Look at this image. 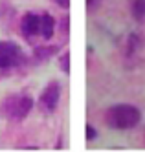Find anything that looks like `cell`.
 <instances>
[{
	"mask_svg": "<svg viewBox=\"0 0 145 152\" xmlns=\"http://www.w3.org/2000/svg\"><path fill=\"white\" fill-rule=\"evenodd\" d=\"M140 121H141V112L136 106L127 103L114 104L105 112V123L114 130H130L138 126Z\"/></svg>",
	"mask_w": 145,
	"mask_h": 152,
	"instance_id": "1",
	"label": "cell"
},
{
	"mask_svg": "<svg viewBox=\"0 0 145 152\" xmlns=\"http://www.w3.org/2000/svg\"><path fill=\"white\" fill-rule=\"evenodd\" d=\"M31 108H33V99L28 94H13L7 95L0 103V114L11 121H20V119L28 117Z\"/></svg>",
	"mask_w": 145,
	"mask_h": 152,
	"instance_id": "2",
	"label": "cell"
},
{
	"mask_svg": "<svg viewBox=\"0 0 145 152\" xmlns=\"http://www.w3.org/2000/svg\"><path fill=\"white\" fill-rule=\"evenodd\" d=\"M26 62V55L18 44L11 40H0V70L18 68Z\"/></svg>",
	"mask_w": 145,
	"mask_h": 152,
	"instance_id": "3",
	"label": "cell"
},
{
	"mask_svg": "<svg viewBox=\"0 0 145 152\" xmlns=\"http://www.w3.org/2000/svg\"><path fill=\"white\" fill-rule=\"evenodd\" d=\"M61 99V84L57 81H52L44 86V90L39 95V108L46 114H52L57 110Z\"/></svg>",
	"mask_w": 145,
	"mask_h": 152,
	"instance_id": "4",
	"label": "cell"
},
{
	"mask_svg": "<svg viewBox=\"0 0 145 152\" xmlns=\"http://www.w3.org/2000/svg\"><path fill=\"white\" fill-rule=\"evenodd\" d=\"M20 31L28 42H35V39L40 37V13H26L20 20Z\"/></svg>",
	"mask_w": 145,
	"mask_h": 152,
	"instance_id": "5",
	"label": "cell"
},
{
	"mask_svg": "<svg viewBox=\"0 0 145 152\" xmlns=\"http://www.w3.org/2000/svg\"><path fill=\"white\" fill-rule=\"evenodd\" d=\"M55 33V18L50 13H40V39L50 40Z\"/></svg>",
	"mask_w": 145,
	"mask_h": 152,
	"instance_id": "6",
	"label": "cell"
},
{
	"mask_svg": "<svg viewBox=\"0 0 145 152\" xmlns=\"http://www.w3.org/2000/svg\"><path fill=\"white\" fill-rule=\"evenodd\" d=\"M59 51L57 46H35V51H33V59L37 62H42V61H48L52 55Z\"/></svg>",
	"mask_w": 145,
	"mask_h": 152,
	"instance_id": "7",
	"label": "cell"
},
{
	"mask_svg": "<svg viewBox=\"0 0 145 152\" xmlns=\"http://www.w3.org/2000/svg\"><path fill=\"white\" fill-rule=\"evenodd\" d=\"M130 11L138 22H143L145 20V0H134L130 4Z\"/></svg>",
	"mask_w": 145,
	"mask_h": 152,
	"instance_id": "8",
	"label": "cell"
},
{
	"mask_svg": "<svg viewBox=\"0 0 145 152\" xmlns=\"http://www.w3.org/2000/svg\"><path fill=\"white\" fill-rule=\"evenodd\" d=\"M59 66L64 73H70V51H64L59 59Z\"/></svg>",
	"mask_w": 145,
	"mask_h": 152,
	"instance_id": "9",
	"label": "cell"
},
{
	"mask_svg": "<svg viewBox=\"0 0 145 152\" xmlns=\"http://www.w3.org/2000/svg\"><path fill=\"white\" fill-rule=\"evenodd\" d=\"M86 139H88V141L96 139V128H94L92 125H86Z\"/></svg>",
	"mask_w": 145,
	"mask_h": 152,
	"instance_id": "10",
	"label": "cell"
},
{
	"mask_svg": "<svg viewBox=\"0 0 145 152\" xmlns=\"http://www.w3.org/2000/svg\"><path fill=\"white\" fill-rule=\"evenodd\" d=\"M53 2L55 4H57V6H61V7H70V0H53Z\"/></svg>",
	"mask_w": 145,
	"mask_h": 152,
	"instance_id": "11",
	"label": "cell"
}]
</instances>
